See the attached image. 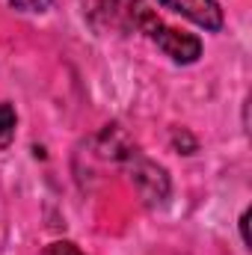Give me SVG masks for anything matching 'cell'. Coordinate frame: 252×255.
I'll return each instance as SVG.
<instances>
[{
    "mask_svg": "<svg viewBox=\"0 0 252 255\" xmlns=\"http://www.w3.org/2000/svg\"><path fill=\"white\" fill-rule=\"evenodd\" d=\"M139 33H145L166 57H172L175 63L190 65L202 57V42L193 36V33H184V30H175V27H166L160 18H154L151 12H145L136 24Z\"/></svg>",
    "mask_w": 252,
    "mask_h": 255,
    "instance_id": "6da1fadb",
    "label": "cell"
},
{
    "mask_svg": "<svg viewBox=\"0 0 252 255\" xmlns=\"http://www.w3.org/2000/svg\"><path fill=\"white\" fill-rule=\"evenodd\" d=\"M160 6L184 15L187 21H193L196 27L202 30H223V9H220V0H157Z\"/></svg>",
    "mask_w": 252,
    "mask_h": 255,
    "instance_id": "7a4b0ae2",
    "label": "cell"
},
{
    "mask_svg": "<svg viewBox=\"0 0 252 255\" xmlns=\"http://www.w3.org/2000/svg\"><path fill=\"white\" fill-rule=\"evenodd\" d=\"M133 181H136V187H139L142 199H145L148 205L166 202V196H169V178H166V172H163L157 163H151V160H136V163H133Z\"/></svg>",
    "mask_w": 252,
    "mask_h": 255,
    "instance_id": "3957f363",
    "label": "cell"
},
{
    "mask_svg": "<svg viewBox=\"0 0 252 255\" xmlns=\"http://www.w3.org/2000/svg\"><path fill=\"white\" fill-rule=\"evenodd\" d=\"M15 128H18V116H15V107L0 101V148H9L12 139H15Z\"/></svg>",
    "mask_w": 252,
    "mask_h": 255,
    "instance_id": "277c9868",
    "label": "cell"
},
{
    "mask_svg": "<svg viewBox=\"0 0 252 255\" xmlns=\"http://www.w3.org/2000/svg\"><path fill=\"white\" fill-rule=\"evenodd\" d=\"M9 3L21 12H45L51 6V0H9Z\"/></svg>",
    "mask_w": 252,
    "mask_h": 255,
    "instance_id": "5b68a950",
    "label": "cell"
},
{
    "mask_svg": "<svg viewBox=\"0 0 252 255\" xmlns=\"http://www.w3.org/2000/svg\"><path fill=\"white\" fill-rule=\"evenodd\" d=\"M48 255H83V253L74 244H68V241H57V244L48 247Z\"/></svg>",
    "mask_w": 252,
    "mask_h": 255,
    "instance_id": "8992f818",
    "label": "cell"
},
{
    "mask_svg": "<svg viewBox=\"0 0 252 255\" xmlns=\"http://www.w3.org/2000/svg\"><path fill=\"white\" fill-rule=\"evenodd\" d=\"M241 235H244V244L250 247V211H244L241 217Z\"/></svg>",
    "mask_w": 252,
    "mask_h": 255,
    "instance_id": "52a82bcc",
    "label": "cell"
}]
</instances>
